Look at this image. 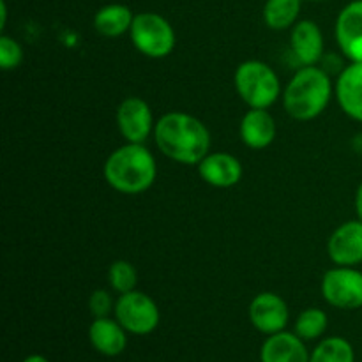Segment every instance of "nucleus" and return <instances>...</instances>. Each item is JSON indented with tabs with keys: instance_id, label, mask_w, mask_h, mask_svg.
Listing matches in <instances>:
<instances>
[{
	"instance_id": "423d86ee",
	"label": "nucleus",
	"mask_w": 362,
	"mask_h": 362,
	"mask_svg": "<svg viewBox=\"0 0 362 362\" xmlns=\"http://www.w3.org/2000/svg\"><path fill=\"white\" fill-rule=\"evenodd\" d=\"M115 318L127 332L136 336L151 334L159 325V308L147 293H122L115 303Z\"/></svg>"
},
{
	"instance_id": "412c9836",
	"label": "nucleus",
	"mask_w": 362,
	"mask_h": 362,
	"mask_svg": "<svg viewBox=\"0 0 362 362\" xmlns=\"http://www.w3.org/2000/svg\"><path fill=\"white\" fill-rule=\"evenodd\" d=\"M327 315L325 311L318 310V308H310L304 310L303 313L297 317L296 322V334L304 341H311V339H318L327 329Z\"/></svg>"
},
{
	"instance_id": "ddd939ff",
	"label": "nucleus",
	"mask_w": 362,
	"mask_h": 362,
	"mask_svg": "<svg viewBox=\"0 0 362 362\" xmlns=\"http://www.w3.org/2000/svg\"><path fill=\"white\" fill-rule=\"evenodd\" d=\"M290 48L303 66H315L324 53V35L320 27L311 20L297 21L290 35Z\"/></svg>"
},
{
	"instance_id": "2eb2a0df",
	"label": "nucleus",
	"mask_w": 362,
	"mask_h": 362,
	"mask_svg": "<svg viewBox=\"0 0 362 362\" xmlns=\"http://www.w3.org/2000/svg\"><path fill=\"white\" fill-rule=\"evenodd\" d=\"M336 98L343 112L362 122V62H352L336 81Z\"/></svg>"
},
{
	"instance_id": "a878e982",
	"label": "nucleus",
	"mask_w": 362,
	"mask_h": 362,
	"mask_svg": "<svg viewBox=\"0 0 362 362\" xmlns=\"http://www.w3.org/2000/svg\"><path fill=\"white\" fill-rule=\"evenodd\" d=\"M6 21H7V6L6 2H0V28L6 27Z\"/></svg>"
},
{
	"instance_id": "cd10ccee",
	"label": "nucleus",
	"mask_w": 362,
	"mask_h": 362,
	"mask_svg": "<svg viewBox=\"0 0 362 362\" xmlns=\"http://www.w3.org/2000/svg\"><path fill=\"white\" fill-rule=\"evenodd\" d=\"M311 2H322V0H311Z\"/></svg>"
},
{
	"instance_id": "f3484780",
	"label": "nucleus",
	"mask_w": 362,
	"mask_h": 362,
	"mask_svg": "<svg viewBox=\"0 0 362 362\" xmlns=\"http://www.w3.org/2000/svg\"><path fill=\"white\" fill-rule=\"evenodd\" d=\"M240 138L250 148H265L274 141V117L264 108H251L240 120Z\"/></svg>"
},
{
	"instance_id": "6e6552de",
	"label": "nucleus",
	"mask_w": 362,
	"mask_h": 362,
	"mask_svg": "<svg viewBox=\"0 0 362 362\" xmlns=\"http://www.w3.org/2000/svg\"><path fill=\"white\" fill-rule=\"evenodd\" d=\"M117 124L120 134L129 144H144L156 127L151 106L140 98H127L120 103L117 110Z\"/></svg>"
},
{
	"instance_id": "5701e85b",
	"label": "nucleus",
	"mask_w": 362,
	"mask_h": 362,
	"mask_svg": "<svg viewBox=\"0 0 362 362\" xmlns=\"http://www.w3.org/2000/svg\"><path fill=\"white\" fill-rule=\"evenodd\" d=\"M23 60V49L9 35H2L0 37V66L4 71L16 69Z\"/></svg>"
},
{
	"instance_id": "39448f33",
	"label": "nucleus",
	"mask_w": 362,
	"mask_h": 362,
	"mask_svg": "<svg viewBox=\"0 0 362 362\" xmlns=\"http://www.w3.org/2000/svg\"><path fill=\"white\" fill-rule=\"evenodd\" d=\"M129 34L134 48L151 59H165L175 48V32L170 21L161 14H136Z\"/></svg>"
},
{
	"instance_id": "dca6fc26",
	"label": "nucleus",
	"mask_w": 362,
	"mask_h": 362,
	"mask_svg": "<svg viewBox=\"0 0 362 362\" xmlns=\"http://www.w3.org/2000/svg\"><path fill=\"white\" fill-rule=\"evenodd\" d=\"M126 329L119 324V320L112 318H95L88 329V339L92 346L99 354L106 357H117L126 350L127 336Z\"/></svg>"
},
{
	"instance_id": "aec40b11",
	"label": "nucleus",
	"mask_w": 362,
	"mask_h": 362,
	"mask_svg": "<svg viewBox=\"0 0 362 362\" xmlns=\"http://www.w3.org/2000/svg\"><path fill=\"white\" fill-rule=\"evenodd\" d=\"M310 362H356V352L345 338L332 336L318 343L311 352Z\"/></svg>"
},
{
	"instance_id": "b1692460",
	"label": "nucleus",
	"mask_w": 362,
	"mask_h": 362,
	"mask_svg": "<svg viewBox=\"0 0 362 362\" xmlns=\"http://www.w3.org/2000/svg\"><path fill=\"white\" fill-rule=\"evenodd\" d=\"M88 308H90V313L94 315V318H105L112 313V310H115L112 296L106 290L92 292L90 299H88Z\"/></svg>"
},
{
	"instance_id": "bb28decb",
	"label": "nucleus",
	"mask_w": 362,
	"mask_h": 362,
	"mask_svg": "<svg viewBox=\"0 0 362 362\" xmlns=\"http://www.w3.org/2000/svg\"><path fill=\"white\" fill-rule=\"evenodd\" d=\"M21 362H49V361L46 359V357H42V356H37V354H35V356H28L27 359H25V361H21Z\"/></svg>"
},
{
	"instance_id": "6ab92c4d",
	"label": "nucleus",
	"mask_w": 362,
	"mask_h": 362,
	"mask_svg": "<svg viewBox=\"0 0 362 362\" xmlns=\"http://www.w3.org/2000/svg\"><path fill=\"white\" fill-rule=\"evenodd\" d=\"M303 0H267L264 6V21L272 30H285L296 25Z\"/></svg>"
},
{
	"instance_id": "f03ea898",
	"label": "nucleus",
	"mask_w": 362,
	"mask_h": 362,
	"mask_svg": "<svg viewBox=\"0 0 362 362\" xmlns=\"http://www.w3.org/2000/svg\"><path fill=\"white\" fill-rule=\"evenodd\" d=\"M156 175V159L144 144L127 141L113 151L105 163L106 182L124 194L144 193L154 184Z\"/></svg>"
},
{
	"instance_id": "9d476101",
	"label": "nucleus",
	"mask_w": 362,
	"mask_h": 362,
	"mask_svg": "<svg viewBox=\"0 0 362 362\" xmlns=\"http://www.w3.org/2000/svg\"><path fill=\"white\" fill-rule=\"evenodd\" d=\"M329 258L336 265L352 267L362 264V221H346L332 232L327 243Z\"/></svg>"
},
{
	"instance_id": "4be33fe9",
	"label": "nucleus",
	"mask_w": 362,
	"mask_h": 362,
	"mask_svg": "<svg viewBox=\"0 0 362 362\" xmlns=\"http://www.w3.org/2000/svg\"><path fill=\"white\" fill-rule=\"evenodd\" d=\"M108 281L110 286L122 296V293L133 292L138 283V272L134 265L127 260H117L110 265Z\"/></svg>"
},
{
	"instance_id": "4468645a",
	"label": "nucleus",
	"mask_w": 362,
	"mask_h": 362,
	"mask_svg": "<svg viewBox=\"0 0 362 362\" xmlns=\"http://www.w3.org/2000/svg\"><path fill=\"white\" fill-rule=\"evenodd\" d=\"M304 339L292 332H276L269 336L260 350L262 362H310Z\"/></svg>"
},
{
	"instance_id": "1a4fd4ad",
	"label": "nucleus",
	"mask_w": 362,
	"mask_h": 362,
	"mask_svg": "<svg viewBox=\"0 0 362 362\" xmlns=\"http://www.w3.org/2000/svg\"><path fill=\"white\" fill-rule=\"evenodd\" d=\"M288 318V306L278 293L262 292L251 300L250 320L253 327L264 334L272 336L285 331Z\"/></svg>"
},
{
	"instance_id": "f257e3e1",
	"label": "nucleus",
	"mask_w": 362,
	"mask_h": 362,
	"mask_svg": "<svg viewBox=\"0 0 362 362\" xmlns=\"http://www.w3.org/2000/svg\"><path fill=\"white\" fill-rule=\"evenodd\" d=\"M156 145L172 161L198 165L211 152V133L200 119L170 112L156 122Z\"/></svg>"
},
{
	"instance_id": "a211bd4d",
	"label": "nucleus",
	"mask_w": 362,
	"mask_h": 362,
	"mask_svg": "<svg viewBox=\"0 0 362 362\" xmlns=\"http://www.w3.org/2000/svg\"><path fill=\"white\" fill-rule=\"evenodd\" d=\"M134 14L124 4H108L94 16V28L105 37H119L131 30Z\"/></svg>"
},
{
	"instance_id": "20e7f679",
	"label": "nucleus",
	"mask_w": 362,
	"mask_h": 362,
	"mask_svg": "<svg viewBox=\"0 0 362 362\" xmlns=\"http://www.w3.org/2000/svg\"><path fill=\"white\" fill-rule=\"evenodd\" d=\"M233 83L237 94L250 108L267 110L281 94L278 74L260 60H246L240 64L233 76Z\"/></svg>"
},
{
	"instance_id": "0eeeda50",
	"label": "nucleus",
	"mask_w": 362,
	"mask_h": 362,
	"mask_svg": "<svg viewBox=\"0 0 362 362\" xmlns=\"http://www.w3.org/2000/svg\"><path fill=\"white\" fill-rule=\"evenodd\" d=\"M322 296L339 310L362 308V272L354 267L331 269L322 278Z\"/></svg>"
},
{
	"instance_id": "393cba45",
	"label": "nucleus",
	"mask_w": 362,
	"mask_h": 362,
	"mask_svg": "<svg viewBox=\"0 0 362 362\" xmlns=\"http://www.w3.org/2000/svg\"><path fill=\"white\" fill-rule=\"evenodd\" d=\"M356 211H357V216H359V219L362 221V182L356 194Z\"/></svg>"
},
{
	"instance_id": "7ed1b4c3",
	"label": "nucleus",
	"mask_w": 362,
	"mask_h": 362,
	"mask_svg": "<svg viewBox=\"0 0 362 362\" xmlns=\"http://www.w3.org/2000/svg\"><path fill=\"white\" fill-rule=\"evenodd\" d=\"M332 95L331 78L315 66H304L293 74L283 94L285 110L292 119L313 120L327 108Z\"/></svg>"
},
{
	"instance_id": "9b49d317",
	"label": "nucleus",
	"mask_w": 362,
	"mask_h": 362,
	"mask_svg": "<svg viewBox=\"0 0 362 362\" xmlns=\"http://www.w3.org/2000/svg\"><path fill=\"white\" fill-rule=\"evenodd\" d=\"M336 41L352 62H362V0L343 7L336 20Z\"/></svg>"
},
{
	"instance_id": "f8f14e48",
	"label": "nucleus",
	"mask_w": 362,
	"mask_h": 362,
	"mask_svg": "<svg viewBox=\"0 0 362 362\" xmlns=\"http://www.w3.org/2000/svg\"><path fill=\"white\" fill-rule=\"evenodd\" d=\"M198 173L202 179L214 187H232L243 179V165L239 159L226 152H209L198 163Z\"/></svg>"
}]
</instances>
